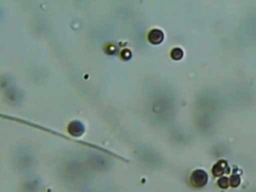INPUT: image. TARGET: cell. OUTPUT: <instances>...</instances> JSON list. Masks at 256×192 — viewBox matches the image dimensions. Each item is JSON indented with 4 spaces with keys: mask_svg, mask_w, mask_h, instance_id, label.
Returning <instances> with one entry per match:
<instances>
[{
    "mask_svg": "<svg viewBox=\"0 0 256 192\" xmlns=\"http://www.w3.org/2000/svg\"><path fill=\"white\" fill-rule=\"evenodd\" d=\"M208 181L207 173L202 169H197L191 173L190 182L194 187H203Z\"/></svg>",
    "mask_w": 256,
    "mask_h": 192,
    "instance_id": "6da1fadb",
    "label": "cell"
},
{
    "mask_svg": "<svg viewBox=\"0 0 256 192\" xmlns=\"http://www.w3.org/2000/svg\"><path fill=\"white\" fill-rule=\"evenodd\" d=\"M171 56L173 59L175 60H179L182 58L183 56V51L180 49V48H174L171 52Z\"/></svg>",
    "mask_w": 256,
    "mask_h": 192,
    "instance_id": "277c9868",
    "label": "cell"
},
{
    "mask_svg": "<svg viewBox=\"0 0 256 192\" xmlns=\"http://www.w3.org/2000/svg\"><path fill=\"white\" fill-rule=\"evenodd\" d=\"M150 40L153 42V43H159L162 41L163 39V34L161 31L159 30H153L150 34Z\"/></svg>",
    "mask_w": 256,
    "mask_h": 192,
    "instance_id": "3957f363",
    "label": "cell"
},
{
    "mask_svg": "<svg viewBox=\"0 0 256 192\" xmlns=\"http://www.w3.org/2000/svg\"><path fill=\"white\" fill-rule=\"evenodd\" d=\"M231 186L233 187H237L240 184V177L238 175H232L230 178V183Z\"/></svg>",
    "mask_w": 256,
    "mask_h": 192,
    "instance_id": "8992f818",
    "label": "cell"
},
{
    "mask_svg": "<svg viewBox=\"0 0 256 192\" xmlns=\"http://www.w3.org/2000/svg\"><path fill=\"white\" fill-rule=\"evenodd\" d=\"M229 172V167L227 162L224 160H219L212 168V173L215 176H222L225 173Z\"/></svg>",
    "mask_w": 256,
    "mask_h": 192,
    "instance_id": "7a4b0ae2",
    "label": "cell"
},
{
    "mask_svg": "<svg viewBox=\"0 0 256 192\" xmlns=\"http://www.w3.org/2000/svg\"><path fill=\"white\" fill-rule=\"evenodd\" d=\"M217 184H218V186H219L220 188L225 189V188H227L228 185H229V180H228L227 177L224 176V177H221V178L217 181Z\"/></svg>",
    "mask_w": 256,
    "mask_h": 192,
    "instance_id": "5b68a950",
    "label": "cell"
}]
</instances>
